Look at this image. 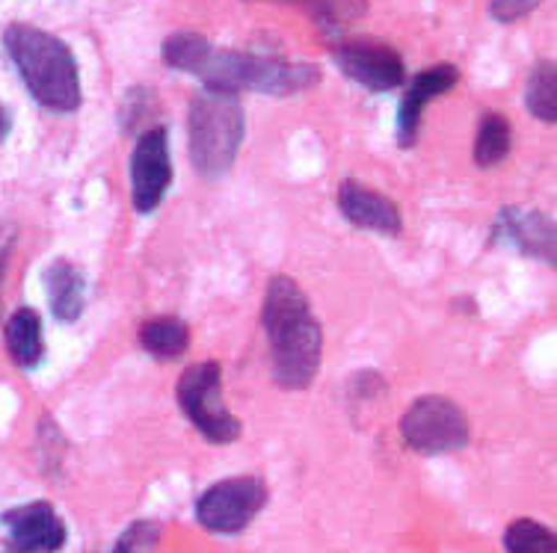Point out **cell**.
I'll return each instance as SVG.
<instances>
[{"label":"cell","instance_id":"d6986e66","mask_svg":"<svg viewBox=\"0 0 557 553\" xmlns=\"http://www.w3.org/2000/svg\"><path fill=\"white\" fill-rule=\"evenodd\" d=\"M285 3L302 7L326 33H338L344 24L359 18L368 7L364 0H285Z\"/></svg>","mask_w":557,"mask_h":553},{"label":"cell","instance_id":"ba28073f","mask_svg":"<svg viewBox=\"0 0 557 553\" xmlns=\"http://www.w3.org/2000/svg\"><path fill=\"white\" fill-rule=\"evenodd\" d=\"M128 178L134 211H158V204L163 202V196H166L172 184L170 134H166V128H149L146 134H139L137 146L131 151Z\"/></svg>","mask_w":557,"mask_h":553},{"label":"cell","instance_id":"277c9868","mask_svg":"<svg viewBox=\"0 0 557 553\" xmlns=\"http://www.w3.org/2000/svg\"><path fill=\"white\" fill-rule=\"evenodd\" d=\"M190 160L199 178L205 181H220L235 166L237 151L244 142L247 118L237 96L202 89L190 101Z\"/></svg>","mask_w":557,"mask_h":553},{"label":"cell","instance_id":"603a6c76","mask_svg":"<svg viewBox=\"0 0 557 553\" xmlns=\"http://www.w3.org/2000/svg\"><path fill=\"white\" fill-rule=\"evenodd\" d=\"M10 130H12V113L7 110V106L0 104V142L10 137Z\"/></svg>","mask_w":557,"mask_h":553},{"label":"cell","instance_id":"52a82bcc","mask_svg":"<svg viewBox=\"0 0 557 553\" xmlns=\"http://www.w3.org/2000/svg\"><path fill=\"white\" fill-rule=\"evenodd\" d=\"M268 503V486L258 477H232L205 491L196 503V518L205 530L235 536L247 530Z\"/></svg>","mask_w":557,"mask_h":553},{"label":"cell","instance_id":"ffe728a7","mask_svg":"<svg viewBox=\"0 0 557 553\" xmlns=\"http://www.w3.org/2000/svg\"><path fill=\"white\" fill-rule=\"evenodd\" d=\"M507 553H557L555 532L531 518H519L504 532Z\"/></svg>","mask_w":557,"mask_h":553},{"label":"cell","instance_id":"9c48e42d","mask_svg":"<svg viewBox=\"0 0 557 553\" xmlns=\"http://www.w3.org/2000/svg\"><path fill=\"white\" fill-rule=\"evenodd\" d=\"M335 65L354 84L371 92H388L404 84V60L395 48L371 39H344L333 48Z\"/></svg>","mask_w":557,"mask_h":553},{"label":"cell","instance_id":"7c38bea8","mask_svg":"<svg viewBox=\"0 0 557 553\" xmlns=\"http://www.w3.org/2000/svg\"><path fill=\"white\" fill-rule=\"evenodd\" d=\"M338 208H342L344 219H350L364 231L397 235L404 228V216L397 211V204L388 196L371 190V187H364L354 178H347L338 187Z\"/></svg>","mask_w":557,"mask_h":553},{"label":"cell","instance_id":"7a4b0ae2","mask_svg":"<svg viewBox=\"0 0 557 553\" xmlns=\"http://www.w3.org/2000/svg\"><path fill=\"white\" fill-rule=\"evenodd\" d=\"M261 319L270 341L273 379L288 391L309 388L321 367L323 331L318 317L311 314L309 299L294 278H270Z\"/></svg>","mask_w":557,"mask_h":553},{"label":"cell","instance_id":"7402d4cb","mask_svg":"<svg viewBox=\"0 0 557 553\" xmlns=\"http://www.w3.org/2000/svg\"><path fill=\"white\" fill-rule=\"evenodd\" d=\"M536 7H540V0H493L490 3V15H493L495 22L513 24L531 15Z\"/></svg>","mask_w":557,"mask_h":553},{"label":"cell","instance_id":"6da1fadb","mask_svg":"<svg viewBox=\"0 0 557 553\" xmlns=\"http://www.w3.org/2000/svg\"><path fill=\"white\" fill-rule=\"evenodd\" d=\"M163 63L175 72L196 75L205 89L237 96L240 89L264 96H294L318 84V68L278 56L214 48L199 33H172L161 48Z\"/></svg>","mask_w":557,"mask_h":553},{"label":"cell","instance_id":"8992f818","mask_svg":"<svg viewBox=\"0 0 557 553\" xmlns=\"http://www.w3.org/2000/svg\"><path fill=\"white\" fill-rule=\"evenodd\" d=\"M400 436L421 456H442L469 444V417L445 397H421L400 420Z\"/></svg>","mask_w":557,"mask_h":553},{"label":"cell","instance_id":"8fae6325","mask_svg":"<svg viewBox=\"0 0 557 553\" xmlns=\"http://www.w3.org/2000/svg\"><path fill=\"white\" fill-rule=\"evenodd\" d=\"M460 80V72H457V65L442 63L433 65L428 72H421V75L409 84L407 96L397 106V142L409 149V146H416L418 130H421V118H424V110L433 98L445 96L450 92L454 86Z\"/></svg>","mask_w":557,"mask_h":553},{"label":"cell","instance_id":"9a60e30c","mask_svg":"<svg viewBox=\"0 0 557 553\" xmlns=\"http://www.w3.org/2000/svg\"><path fill=\"white\" fill-rule=\"evenodd\" d=\"M7 350H10L12 362L33 370L36 364L42 362L45 355V335H42V319L33 309L15 311L7 319Z\"/></svg>","mask_w":557,"mask_h":553},{"label":"cell","instance_id":"ac0fdd59","mask_svg":"<svg viewBox=\"0 0 557 553\" xmlns=\"http://www.w3.org/2000/svg\"><path fill=\"white\" fill-rule=\"evenodd\" d=\"M525 104L528 113L540 122H555L557 118V68L552 60H540L531 68L525 84Z\"/></svg>","mask_w":557,"mask_h":553},{"label":"cell","instance_id":"e0dca14e","mask_svg":"<svg viewBox=\"0 0 557 553\" xmlns=\"http://www.w3.org/2000/svg\"><path fill=\"white\" fill-rule=\"evenodd\" d=\"M510 146H513V128H510V122L502 113H486L481 118L478 137H474V163L481 169H493V166L507 160Z\"/></svg>","mask_w":557,"mask_h":553},{"label":"cell","instance_id":"30bf717a","mask_svg":"<svg viewBox=\"0 0 557 553\" xmlns=\"http://www.w3.org/2000/svg\"><path fill=\"white\" fill-rule=\"evenodd\" d=\"M3 530L15 553H57L65 544L63 518L45 501L3 512Z\"/></svg>","mask_w":557,"mask_h":553},{"label":"cell","instance_id":"5bb4252c","mask_svg":"<svg viewBox=\"0 0 557 553\" xmlns=\"http://www.w3.org/2000/svg\"><path fill=\"white\" fill-rule=\"evenodd\" d=\"M45 288L51 299V311L63 323H77L86 309V278L75 264L54 261L45 273Z\"/></svg>","mask_w":557,"mask_h":553},{"label":"cell","instance_id":"3957f363","mask_svg":"<svg viewBox=\"0 0 557 553\" xmlns=\"http://www.w3.org/2000/svg\"><path fill=\"white\" fill-rule=\"evenodd\" d=\"M3 45L18 68L27 92L51 113H75L81 106V72L72 48L54 33L33 24H10Z\"/></svg>","mask_w":557,"mask_h":553},{"label":"cell","instance_id":"44dd1931","mask_svg":"<svg viewBox=\"0 0 557 553\" xmlns=\"http://www.w3.org/2000/svg\"><path fill=\"white\" fill-rule=\"evenodd\" d=\"M158 539H161V527L154 521L131 524L119 539L116 553H151L158 548Z\"/></svg>","mask_w":557,"mask_h":553},{"label":"cell","instance_id":"cb8c5ba5","mask_svg":"<svg viewBox=\"0 0 557 553\" xmlns=\"http://www.w3.org/2000/svg\"><path fill=\"white\" fill-rule=\"evenodd\" d=\"M3 266H7V255H0V288H3Z\"/></svg>","mask_w":557,"mask_h":553},{"label":"cell","instance_id":"2e32d148","mask_svg":"<svg viewBox=\"0 0 557 553\" xmlns=\"http://www.w3.org/2000/svg\"><path fill=\"white\" fill-rule=\"evenodd\" d=\"M139 343L154 359L172 362V359H182L190 347V329L178 317H151L139 329Z\"/></svg>","mask_w":557,"mask_h":553},{"label":"cell","instance_id":"5b68a950","mask_svg":"<svg viewBox=\"0 0 557 553\" xmlns=\"http://www.w3.org/2000/svg\"><path fill=\"white\" fill-rule=\"evenodd\" d=\"M175 400L211 444H232L240 438V420L225 409L223 370L216 362L190 364L175 382Z\"/></svg>","mask_w":557,"mask_h":553},{"label":"cell","instance_id":"4fadbf2b","mask_svg":"<svg viewBox=\"0 0 557 553\" xmlns=\"http://www.w3.org/2000/svg\"><path fill=\"white\" fill-rule=\"evenodd\" d=\"M495 240H507L519 252L543 257L546 264H555V223L546 213L507 208L495 223Z\"/></svg>","mask_w":557,"mask_h":553}]
</instances>
